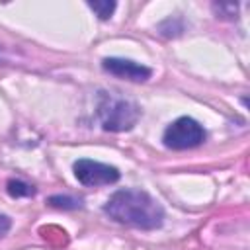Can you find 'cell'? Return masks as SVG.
Wrapping results in <instances>:
<instances>
[{
	"instance_id": "2",
	"label": "cell",
	"mask_w": 250,
	"mask_h": 250,
	"mask_svg": "<svg viewBox=\"0 0 250 250\" xmlns=\"http://www.w3.org/2000/svg\"><path fill=\"white\" fill-rule=\"evenodd\" d=\"M98 117L105 131L121 133L135 127V123L141 117V109L129 100H121L102 92L98 102Z\"/></svg>"
},
{
	"instance_id": "6",
	"label": "cell",
	"mask_w": 250,
	"mask_h": 250,
	"mask_svg": "<svg viewBox=\"0 0 250 250\" xmlns=\"http://www.w3.org/2000/svg\"><path fill=\"white\" fill-rule=\"evenodd\" d=\"M6 189L12 197H33L35 195V188L21 180H10L6 184Z\"/></svg>"
},
{
	"instance_id": "9",
	"label": "cell",
	"mask_w": 250,
	"mask_h": 250,
	"mask_svg": "<svg viewBox=\"0 0 250 250\" xmlns=\"http://www.w3.org/2000/svg\"><path fill=\"white\" fill-rule=\"evenodd\" d=\"M12 227V219L8 215H0V236H4Z\"/></svg>"
},
{
	"instance_id": "1",
	"label": "cell",
	"mask_w": 250,
	"mask_h": 250,
	"mask_svg": "<svg viewBox=\"0 0 250 250\" xmlns=\"http://www.w3.org/2000/svg\"><path fill=\"white\" fill-rule=\"evenodd\" d=\"M104 211L117 223L141 230L158 229L164 223L162 205L143 189H119L104 205Z\"/></svg>"
},
{
	"instance_id": "8",
	"label": "cell",
	"mask_w": 250,
	"mask_h": 250,
	"mask_svg": "<svg viewBox=\"0 0 250 250\" xmlns=\"http://www.w3.org/2000/svg\"><path fill=\"white\" fill-rule=\"evenodd\" d=\"M115 2H109V0H105V2H88V8L100 18V20H109L111 18V14L115 12Z\"/></svg>"
},
{
	"instance_id": "4",
	"label": "cell",
	"mask_w": 250,
	"mask_h": 250,
	"mask_svg": "<svg viewBox=\"0 0 250 250\" xmlns=\"http://www.w3.org/2000/svg\"><path fill=\"white\" fill-rule=\"evenodd\" d=\"M76 180L82 186L88 188H98V186H109L115 184L119 180V170L115 166L109 164H102L98 160H90V158H80L74 162L72 166Z\"/></svg>"
},
{
	"instance_id": "3",
	"label": "cell",
	"mask_w": 250,
	"mask_h": 250,
	"mask_svg": "<svg viewBox=\"0 0 250 250\" xmlns=\"http://www.w3.org/2000/svg\"><path fill=\"white\" fill-rule=\"evenodd\" d=\"M205 129L199 121H195L193 117H178L166 127L162 141L164 146L172 150H188L199 146L205 141Z\"/></svg>"
},
{
	"instance_id": "7",
	"label": "cell",
	"mask_w": 250,
	"mask_h": 250,
	"mask_svg": "<svg viewBox=\"0 0 250 250\" xmlns=\"http://www.w3.org/2000/svg\"><path fill=\"white\" fill-rule=\"evenodd\" d=\"M47 203L55 209H78V207H82V199H76L72 195H53V197H49Z\"/></svg>"
},
{
	"instance_id": "5",
	"label": "cell",
	"mask_w": 250,
	"mask_h": 250,
	"mask_svg": "<svg viewBox=\"0 0 250 250\" xmlns=\"http://www.w3.org/2000/svg\"><path fill=\"white\" fill-rule=\"evenodd\" d=\"M102 68L117 78L131 80V82H145L150 78L152 70L141 62L129 61V59H119V57H109L102 61Z\"/></svg>"
}]
</instances>
